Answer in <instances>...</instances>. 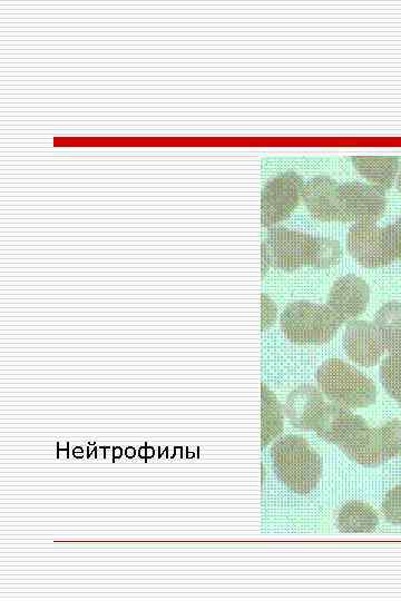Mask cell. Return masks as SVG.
Listing matches in <instances>:
<instances>
[{
  "label": "cell",
  "mask_w": 401,
  "mask_h": 601,
  "mask_svg": "<svg viewBox=\"0 0 401 601\" xmlns=\"http://www.w3.org/2000/svg\"><path fill=\"white\" fill-rule=\"evenodd\" d=\"M262 264L287 272L302 266L326 268L342 256L340 244L327 237H317L284 227L271 228L262 244Z\"/></svg>",
  "instance_id": "6da1fadb"
},
{
  "label": "cell",
  "mask_w": 401,
  "mask_h": 601,
  "mask_svg": "<svg viewBox=\"0 0 401 601\" xmlns=\"http://www.w3.org/2000/svg\"><path fill=\"white\" fill-rule=\"evenodd\" d=\"M272 463L277 477L293 492L313 491L322 475L321 456L300 435H286L274 443Z\"/></svg>",
  "instance_id": "7a4b0ae2"
},
{
  "label": "cell",
  "mask_w": 401,
  "mask_h": 601,
  "mask_svg": "<svg viewBox=\"0 0 401 601\" xmlns=\"http://www.w3.org/2000/svg\"><path fill=\"white\" fill-rule=\"evenodd\" d=\"M316 381L325 396L341 406L362 408L375 401L373 381L339 358L322 363L316 371Z\"/></svg>",
  "instance_id": "3957f363"
},
{
  "label": "cell",
  "mask_w": 401,
  "mask_h": 601,
  "mask_svg": "<svg viewBox=\"0 0 401 601\" xmlns=\"http://www.w3.org/2000/svg\"><path fill=\"white\" fill-rule=\"evenodd\" d=\"M280 323L290 341L322 344L333 338L342 321L327 305L297 300L284 308Z\"/></svg>",
  "instance_id": "277c9868"
},
{
  "label": "cell",
  "mask_w": 401,
  "mask_h": 601,
  "mask_svg": "<svg viewBox=\"0 0 401 601\" xmlns=\"http://www.w3.org/2000/svg\"><path fill=\"white\" fill-rule=\"evenodd\" d=\"M346 248L362 266H385L401 259V230L397 223L384 227L374 221L355 223L346 235Z\"/></svg>",
  "instance_id": "5b68a950"
},
{
  "label": "cell",
  "mask_w": 401,
  "mask_h": 601,
  "mask_svg": "<svg viewBox=\"0 0 401 601\" xmlns=\"http://www.w3.org/2000/svg\"><path fill=\"white\" fill-rule=\"evenodd\" d=\"M313 431L338 445L346 456L368 441L372 427L365 420L339 404H325L312 424Z\"/></svg>",
  "instance_id": "8992f818"
},
{
  "label": "cell",
  "mask_w": 401,
  "mask_h": 601,
  "mask_svg": "<svg viewBox=\"0 0 401 601\" xmlns=\"http://www.w3.org/2000/svg\"><path fill=\"white\" fill-rule=\"evenodd\" d=\"M340 221H375L385 209L384 190L374 185L349 181L338 185Z\"/></svg>",
  "instance_id": "52a82bcc"
},
{
  "label": "cell",
  "mask_w": 401,
  "mask_h": 601,
  "mask_svg": "<svg viewBox=\"0 0 401 601\" xmlns=\"http://www.w3.org/2000/svg\"><path fill=\"white\" fill-rule=\"evenodd\" d=\"M303 186V179L294 171H286L270 180L261 196L262 225L268 227L288 217L300 201Z\"/></svg>",
  "instance_id": "ba28073f"
},
{
  "label": "cell",
  "mask_w": 401,
  "mask_h": 601,
  "mask_svg": "<svg viewBox=\"0 0 401 601\" xmlns=\"http://www.w3.org/2000/svg\"><path fill=\"white\" fill-rule=\"evenodd\" d=\"M369 297L368 284L362 278L349 274L334 282L326 305L344 323L358 317L365 311Z\"/></svg>",
  "instance_id": "9c48e42d"
},
{
  "label": "cell",
  "mask_w": 401,
  "mask_h": 601,
  "mask_svg": "<svg viewBox=\"0 0 401 601\" xmlns=\"http://www.w3.org/2000/svg\"><path fill=\"white\" fill-rule=\"evenodd\" d=\"M343 347L349 358L362 366L375 365L384 353L374 324L364 321H352L348 324Z\"/></svg>",
  "instance_id": "30bf717a"
},
{
  "label": "cell",
  "mask_w": 401,
  "mask_h": 601,
  "mask_svg": "<svg viewBox=\"0 0 401 601\" xmlns=\"http://www.w3.org/2000/svg\"><path fill=\"white\" fill-rule=\"evenodd\" d=\"M338 185L329 176H316L304 184L302 199L314 218L323 221H340Z\"/></svg>",
  "instance_id": "8fae6325"
},
{
  "label": "cell",
  "mask_w": 401,
  "mask_h": 601,
  "mask_svg": "<svg viewBox=\"0 0 401 601\" xmlns=\"http://www.w3.org/2000/svg\"><path fill=\"white\" fill-rule=\"evenodd\" d=\"M324 405L320 390L312 385H303L287 396L285 414L293 426L311 430Z\"/></svg>",
  "instance_id": "7c38bea8"
},
{
  "label": "cell",
  "mask_w": 401,
  "mask_h": 601,
  "mask_svg": "<svg viewBox=\"0 0 401 601\" xmlns=\"http://www.w3.org/2000/svg\"><path fill=\"white\" fill-rule=\"evenodd\" d=\"M354 168L374 186L382 190L392 186L399 167V158L393 156L352 157Z\"/></svg>",
  "instance_id": "4fadbf2b"
},
{
  "label": "cell",
  "mask_w": 401,
  "mask_h": 601,
  "mask_svg": "<svg viewBox=\"0 0 401 601\" xmlns=\"http://www.w3.org/2000/svg\"><path fill=\"white\" fill-rule=\"evenodd\" d=\"M374 326L384 351L389 355H401V304H384L375 315Z\"/></svg>",
  "instance_id": "5bb4252c"
},
{
  "label": "cell",
  "mask_w": 401,
  "mask_h": 601,
  "mask_svg": "<svg viewBox=\"0 0 401 601\" xmlns=\"http://www.w3.org/2000/svg\"><path fill=\"white\" fill-rule=\"evenodd\" d=\"M398 455L383 426L372 428L368 441L348 455V457L365 466H376Z\"/></svg>",
  "instance_id": "9a60e30c"
},
{
  "label": "cell",
  "mask_w": 401,
  "mask_h": 601,
  "mask_svg": "<svg viewBox=\"0 0 401 601\" xmlns=\"http://www.w3.org/2000/svg\"><path fill=\"white\" fill-rule=\"evenodd\" d=\"M378 522V515L369 504L351 501L340 510L336 526L341 532H372Z\"/></svg>",
  "instance_id": "2e32d148"
},
{
  "label": "cell",
  "mask_w": 401,
  "mask_h": 601,
  "mask_svg": "<svg viewBox=\"0 0 401 601\" xmlns=\"http://www.w3.org/2000/svg\"><path fill=\"white\" fill-rule=\"evenodd\" d=\"M283 430L282 408L275 394L262 384V446H266Z\"/></svg>",
  "instance_id": "e0dca14e"
},
{
  "label": "cell",
  "mask_w": 401,
  "mask_h": 601,
  "mask_svg": "<svg viewBox=\"0 0 401 601\" xmlns=\"http://www.w3.org/2000/svg\"><path fill=\"white\" fill-rule=\"evenodd\" d=\"M380 380L385 391L401 405V355H388L380 366Z\"/></svg>",
  "instance_id": "ac0fdd59"
},
{
  "label": "cell",
  "mask_w": 401,
  "mask_h": 601,
  "mask_svg": "<svg viewBox=\"0 0 401 601\" xmlns=\"http://www.w3.org/2000/svg\"><path fill=\"white\" fill-rule=\"evenodd\" d=\"M382 512L389 523L401 525V485L388 492L382 503Z\"/></svg>",
  "instance_id": "d6986e66"
},
{
  "label": "cell",
  "mask_w": 401,
  "mask_h": 601,
  "mask_svg": "<svg viewBox=\"0 0 401 601\" xmlns=\"http://www.w3.org/2000/svg\"><path fill=\"white\" fill-rule=\"evenodd\" d=\"M397 186H398V189H399L400 193H401V173H400V175H399V177H398Z\"/></svg>",
  "instance_id": "ffe728a7"
},
{
  "label": "cell",
  "mask_w": 401,
  "mask_h": 601,
  "mask_svg": "<svg viewBox=\"0 0 401 601\" xmlns=\"http://www.w3.org/2000/svg\"><path fill=\"white\" fill-rule=\"evenodd\" d=\"M395 223H397V225L399 226V228L401 230V216L398 218V220Z\"/></svg>",
  "instance_id": "44dd1931"
}]
</instances>
